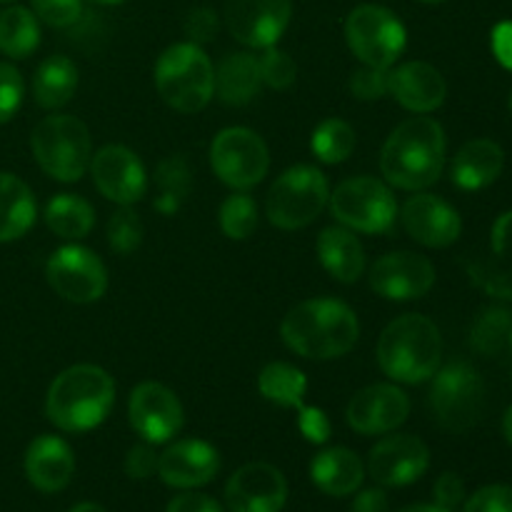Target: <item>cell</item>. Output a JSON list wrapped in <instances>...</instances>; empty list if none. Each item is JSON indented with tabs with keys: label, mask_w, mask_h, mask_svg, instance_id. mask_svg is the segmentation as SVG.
<instances>
[{
	"label": "cell",
	"mask_w": 512,
	"mask_h": 512,
	"mask_svg": "<svg viewBox=\"0 0 512 512\" xmlns=\"http://www.w3.org/2000/svg\"><path fill=\"white\" fill-rule=\"evenodd\" d=\"M445 150L448 140L443 125L430 115H413L388 135L380 153V170L393 188L420 193L443 175Z\"/></svg>",
	"instance_id": "1"
},
{
	"label": "cell",
	"mask_w": 512,
	"mask_h": 512,
	"mask_svg": "<svg viewBox=\"0 0 512 512\" xmlns=\"http://www.w3.org/2000/svg\"><path fill=\"white\" fill-rule=\"evenodd\" d=\"M283 343L305 360H335L348 355L360 338V323L348 303L335 298L303 300L280 325Z\"/></svg>",
	"instance_id": "2"
},
{
	"label": "cell",
	"mask_w": 512,
	"mask_h": 512,
	"mask_svg": "<svg viewBox=\"0 0 512 512\" xmlns=\"http://www.w3.org/2000/svg\"><path fill=\"white\" fill-rule=\"evenodd\" d=\"M115 405V380L98 365L80 363L50 383L45 415L65 433H88L105 423Z\"/></svg>",
	"instance_id": "3"
},
{
	"label": "cell",
	"mask_w": 512,
	"mask_h": 512,
	"mask_svg": "<svg viewBox=\"0 0 512 512\" xmlns=\"http://www.w3.org/2000/svg\"><path fill=\"white\" fill-rule=\"evenodd\" d=\"M440 360H443V338L438 325L425 315H400L380 333L378 363L395 383H425L438 373Z\"/></svg>",
	"instance_id": "4"
},
{
	"label": "cell",
	"mask_w": 512,
	"mask_h": 512,
	"mask_svg": "<svg viewBox=\"0 0 512 512\" xmlns=\"http://www.w3.org/2000/svg\"><path fill=\"white\" fill-rule=\"evenodd\" d=\"M158 95L178 113H198L215 95V68L200 45L175 43L163 50L155 63Z\"/></svg>",
	"instance_id": "5"
},
{
	"label": "cell",
	"mask_w": 512,
	"mask_h": 512,
	"mask_svg": "<svg viewBox=\"0 0 512 512\" xmlns=\"http://www.w3.org/2000/svg\"><path fill=\"white\" fill-rule=\"evenodd\" d=\"M35 163L60 183H78L90 168L93 140L88 125L75 115H48L30 135Z\"/></svg>",
	"instance_id": "6"
},
{
	"label": "cell",
	"mask_w": 512,
	"mask_h": 512,
	"mask_svg": "<svg viewBox=\"0 0 512 512\" xmlns=\"http://www.w3.org/2000/svg\"><path fill=\"white\" fill-rule=\"evenodd\" d=\"M330 200V183L315 165H293L268 190L265 215L280 230L308 228Z\"/></svg>",
	"instance_id": "7"
},
{
	"label": "cell",
	"mask_w": 512,
	"mask_h": 512,
	"mask_svg": "<svg viewBox=\"0 0 512 512\" xmlns=\"http://www.w3.org/2000/svg\"><path fill=\"white\" fill-rule=\"evenodd\" d=\"M328 205L330 213L343 228L368 235L390 233L400 213L390 185H385L378 178H370V175L343 180L330 193Z\"/></svg>",
	"instance_id": "8"
},
{
	"label": "cell",
	"mask_w": 512,
	"mask_h": 512,
	"mask_svg": "<svg viewBox=\"0 0 512 512\" xmlns=\"http://www.w3.org/2000/svg\"><path fill=\"white\" fill-rule=\"evenodd\" d=\"M430 380V410L440 428L465 433L480 423L485 413V383L473 365L455 360L438 368Z\"/></svg>",
	"instance_id": "9"
},
{
	"label": "cell",
	"mask_w": 512,
	"mask_h": 512,
	"mask_svg": "<svg viewBox=\"0 0 512 512\" xmlns=\"http://www.w3.org/2000/svg\"><path fill=\"white\" fill-rule=\"evenodd\" d=\"M345 40L360 63L390 70L408 45V30L403 20L385 5L363 3L348 13Z\"/></svg>",
	"instance_id": "10"
},
{
	"label": "cell",
	"mask_w": 512,
	"mask_h": 512,
	"mask_svg": "<svg viewBox=\"0 0 512 512\" xmlns=\"http://www.w3.org/2000/svg\"><path fill=\"white\" fill-rule=\"evenodd\" d=\"M210 165L228 188L250 190L268 175V145L250 128H225L210 143Z\"/></svg>",
	"instance_id": "11"
},
{
	"label": "cell",
	"mask_w": 512,
	"mask_h": 512,
	"mask_svg": "<svg viewBox=\"0 0 512 512\" xmlns=\"http://www.w3.org/2000/svg\"><path fill=\"white\" fill-rule=\"evenodd\" d=\"M45 278L60 298L75 305L95 303L108 290V270L103 260L90 248L75 243L63 245L50 255Z\"/></svg>",
	"instance_id": "12"
},
{
	"label": "cell",
	"mask_w": 512,
	"mask_h": 512,
	"mask_svg": "<svg viewBox=\"0 0 512 512\" xmlns=\"http://www.w3.org/2000/svg\"><path fill=\"white\" fill-rule=\"evenodd\" d=\"M128 420L130 428L150 445H163L180 433L185 423L183 405L178 395L163 383L135 385L128 400Z\"/></svg>",
	"instance_id": "13"
},
{
	"label": "cell",
	"mask_w": 512,
	"mask_h": 512,
	"mask_svg": "<svg viewBox=\"0 0 512 512\" xmlns=\"http://www.w3.org/2000/svg\"><path fill=\"white\" fill-rule=\"evenodd\" d=\"M293 18V0H228L225 25L245 48L278 45Z\"/></svg>",
	"instance_id": "14"
},
{
	"label": "cell",
	"mask_w": 512,
	"mask_h": 512,
	"mask_svg": "<svg viewBox=\"0 0 512 512\" xmlns=\"http://www.w3.org/2000/svg\"><path fill=\"white\" fill-rule=\"evenodd\" d=\"M88 170L100 195L115 205H135L148 190L143 160L125 145H103L90 158Z\"/></svg>",
	"instance_id": "15"
},
{
	"label": "cell",
	"mask_w": 512,
	"mask_h": 512,
	"mask_svg": "<svg viewBox=\"0 0 512 512\" xmlns=\"http://www.w3.org/2000/svg\"><path fill=\"white\" fill-rule=\"evenodd\" d=\"M435 265L425 255L400 250L388 253L370 268V288L385 300H418L433 290Z\"/></svg>",
	"instance_id": "16"
},
{
	"label": "cell",
	"mask_w": 512,
	"mask_h": 512,
	"mask_svg": "<svg viewBox=\"0 0 512 512\" xmlns=\"http://www.w3.org/2000/svg\"><path fill=\"white\" fill-rule=\"evenodd\" d=\"M410 398L405 390L390 383H375L350 398L345 420L360 435H385L408 420Z\"/></svg>",
	"instance_id": "17"
},
{
	"label": "cell",
	"mask_w": 512,
	"mask_h": 512,
	"mask_svg": "<svg viewBox=\"0 0 512 512\" xmlns=\"http://www.w3.org/2000/svg\"><path fill=\"white\" fill-rule=\"evenodd\" d=\"M430 450L415 435H388L368 455V473L383 488H405L425 475Z\"/></svg>",
	"instance_id": "18"
},
{
	"label": "cell",
	"mask_w": 512,
	"mask_h": 512,
	"mask_svg": "<svg viewBox=\"0 0 512 512\" xmlns=\"http://www.w3.org/2000/svg\"><path fill=\"white\" fill-rule=\"evenodd\" d=\"M288 503V480L275 465L248 463L225 485L230 512H280Z\"/></svg>",
	"instance_id": "19"
},
{
	"label": "cell",
	"mask_w": 512,
	"mask_h": 512,
	"mask_svg": "<svg viewBox=\"0 0 512 512\" xmlns=\"http://www.w3.org/2000/svg\"><path fill=\"white\" fill-rule=\"evenodd\" d=\"M398 215L405 233L425 248H448L463 233L458 210L433 193L410 195Z\"/></svg>",
	"instance_id": "20"
},
{
	"label": "cell",
	"mask_w": 512,
	"mask_h": 512,
	"mask_svg": "<svg viewBox=\"0 0 512 512\" xmlns=\"http://www.w3.org/2000/svg\"><path fill=\"white\" fill-rule=\"evenodd\" d=\"M220 455L205 440H178L170 445L158 463V475L165 485L178 490H195L218 475Z\"/></svg>",
	"instance_id": "21"
},
{
	"label": "cell",
	"mask_w": 512,
	"mask_h": 512,
	"mask_svg": "<svg viewBox=\"0 0 512 512\" xmlns=\"http://www.w3.org/2000/svg\"><path fill=\"white\" fill-rule=\"evenodd\" d=\"M388 95H393L410 113L428 115L445 103L448 83L435 65L410 60V63L388 70Z\"/></svg>",
	"instance_id": "22"
},
{
	"label": "cell",
	"mask_w": 512,
	"mask_h": 512,
	"mask_svg": "<svg viewBox=\"0 0 512 512\" xmlns=\"http://www.w3.org/2000/svg\"><path fill=\"white\" fill-rule=\"evenodd\" d=\"M25 475L40 493H58L75 475L73 450L58 435H40L28 445Z\"/></svg>",
	"instance_id": "23"
},
{
	"label": "cell",
	"mask_w": 512,
	"mask_h": 512,
	"mask_svg": "<svg viewBox=\"0 0 512 512\" xmlns=\"http://www.w3.org/2000/svg\"><path fill=\"white\" fill-rule=\"evenodd\" d=\"M505 153L495 140L478 138L465 143L450 165V178L460 190H483L500 178Z\"/></svg>",
	"instance_id": "24"
},
{
	"label": "cell",
	"mask_w": 512,
	"mask_h": 512,
	"mask_svg": "<svg viewBox=\"0 0 512 512\" xmlns=\"http://www.w3.org/2000/svg\"><path fill=\"white\" fill-rule=\"evenodd\" d=\"M318 258L320 265L335 278L338 283H358L365 273V250L360 245L358 235L343 225L325 228L318 235Z\"/></svg>",
	"instance_id": "25"
},
{
	"label": "cell",
	"mask_w": 512,
	"mask_h": 512,
	"mask_svg": "<svg viewBox=\"0 0 512 512\" xmlns=\"http://www.w3.org/2000/svg\"><path fill=\"white\" fill-rule=\"evenodd\" d=\"M310 478L325 495L345 498L363 485L365 465L353 450L325 448L310 463Z\"/></svg>",
	"instance_id": "26"
},
{
	"label": "cell",
	"mask_w": 512,
	"mask_h": 512,
	"mask_svg": "<svg viewBox=\"0 0 512 512\" xmlns=\"http://www.w3.org/2000/svg\"><path fill=\"white\" fill-rule=\"evenodd\" d=\"M260 88H263V78H260V65L253 53L240 50L220 60L215 70V95L220 103L240 108L258 98Z\"/></svg>",
	"instance_id": "27"
},
{
	"label": "cell",
	"mask_w": 512,
	"mask_h": 512,
	"mask_svg": "<svg viewBox=\"0 0 512 512\" xmlns=\"http://www.w3.org/2000/svg\"><path fill=\"white\" fill-rule=\"evenodd\" d=\"M35 195L18 175L0 170V243H10L35 225Z\"/></svg>",
	"instance_id": "28"
},
{
	"label": "cell",
	"mask_w": 512,
	"mask_h": 512,
	"mask_svg": "<svg viewBox=\"0 0 512 512\" xmlns=\"http://www.w3.org/2000/svg\"><path fill=\"white\" fill-rule=\"evenodd\" d=\"M78 90V65L68 55H50L33 75V98L40 108L58 110L73 100Z\"/></svg>",
	"instance_id": "29"
},
{
	"label": "cell",
	"mask_w": 512,
	"mask_h": 512,
	"mask_svg": "<svg viewBox=\"0 0 512 512\" xmlns=\"http://www.w3.org/2000/svg\"><path fill=\"white\" fill-rule=\"evenodd\" d=\"M45 225L63 240H80L90 235L95 225V210L85 198L60 193L45 205Z\"/></svg>",
	"instance_id": "30"
},
{
	"label": "cell",
	"mask_w": 512,
	"mask_h": 512,
	"mask_svg": "<svg viewBox=\"0 0 512 512\" xmlns=\"http://www.w3.org/2000/svg\"><path fill=\"white\" fill-rule=\"evenodd\" d=\"M258 390L268 403L280 408H303L308 378L290 363H268L258 375Z\"/></svg>",
	"instance_id": "31"
},
{
	"label": "cell",
	"mask_w": 512,
	"mask_h": 512,
	"mask_svg": "<svg viewBox=\"0 0 512 512\" xmlns=\"http://www.w3.org/2000/svg\"><path fill=\"white\" fill-rule=\"evenodd\" d=\"M40 45V23L33 10L10 5L0 13V53L13 60L33 55Z\"/></svg>",
	"instance_id": "32"
},
{
	"label": "cell",
	"mask_w": 512,
	"mask_h": 512,
	"mask_svg": "<svg viewBox=\"0 0 512 512\" xmlns=\"http://www.w3.org/2000/svg\"><path fill=\"white\" fill-rule=\"evenodd\" d=\"M355 130L350 128V123L340 118H328L313 130V138H310V148H313L315 158L325 165H338L353 155L355 150Z\"/></svg>",
	"instance_id": "33"
},
{
	"label": "cell",
	"mask_w": 512,
	"mask_h": 512,
	"mask_svg": "<svg viewBox=\"0 0 512 512\" xmlns=\"http://www.w3.org/2000/svg\"><path fill=\"white\" fill-rule=\"evenodd\" d=\"M155 183H158L160 190L158 200H155V208L165 215H173L190 193V170L183 155H170V158H165L158 165Z\"/></svg>",
	"instance_id": "34"
},
{
	"label": "cell",
	"mask_w": 512,
	"mask_h": 512,
	"mask_svg": "<svg viewBox=\"0 0 512 512\" xmlns=\"http://www.w3.org/2000/svg\"><path fill=\"white\" fill-rule=\"evenodd\" d=\"M512 328V315L505 308H485L478 315L470 333V345L478 350L480 355H498L500 350L508 345Z\"/></svg>",
	"instance_id": "35"
},
{
	"label": "cell",
	"mask_w": 512,
	"mask_h": 512,
	"mask_svg": "<svg viewBox=\"0 0 512 512\" xmlns=\"http://www.w3.org/2000/svg\"><path fill=\"white\" fill-rule=\"evenodd\" d=\"M258 228V203L248 190H238L220 205V230L230 240H245Z\"/></svg>",
	"instance_id": "36"
},
{
	"label": "cell",
	"mask_w": 512,
	"mask_h": 512,
	"mask_svg": "<svg viewBox=\"0 0 512 512\" xmlns=\"http://www.w3.org/2000/svg\"><path fill=\"white\" fill-rule=\"evenodd\" d=\"M143 243V220L133 205H120L108 220V245L113 253L130 255Z\"/></svg>",
	"instance_id": "37"
},
{
	"label": "cell",
	"mask_w": 512,
	"mask_h": 512,
	"mask_svg": "<svg viewBox=\"0 0 512 512\" xmlns=\"http://www.w3.org/2000/svg\"><path fill=\"white\" fill-rule=\"evenodd\" d=\"M258 65L263 85H268L273 90H288L295 83V78H298V65H295V60L285 50L275 48V45L265 48L263 55H258Z\"/></svg>",
	"instance_id": "38"
},
{
	"label": "cell",
	"mask_w": 512,
	"mask_h": 512,
	"mask_svg": "<svg viewBox=\"0 0 512 512\" xmlns=\"http://www.w3.org/2000/svg\"><path fill=\"white\" fill-rule=\"evenodd\" d=\"M35 18L50 28H70L83 15V0H30Z\"/></svg>",
	"instance_id": "39"
},
{
	"label": "cell",
	"mask_w": 512,
	"mask_h": 512,
	"mask_svg": "<svg viewBox=\"0 0 512 512\" xmlns=\"http://www.w3.org/2000/svg\"><path fill=\"white\" fill-rule=\"evenodd\" d=\"M348 88L358 100H380L388 95V70L360 65L350 73Z\"/></svg>",
	"instance_id": "40"
},
{
	"label": "cell",
	"mask_w": 512,
	"mask_h": 512,
	"mask_svg": "<svg viewBox=\"0 0 512 512\" xmlns=\"http://www.w3.org/2000/svg\"><path fill=\"white\" fill-rule=\"evenodd\" d=\"M23 93L25 88L18 68L10 63H0V125L8 123L18 113L20 103H23Z\"/></svg>",
	"instance_id": "41"
},
{
	"label": "cell",
	"mask_w": 512,
	"mask_h": 512,
	"mask_svg": "<svg viewBox=\"0 0 512 512\" xmlns=\"http://www.w3.org/2000/svg\"><path fill=\"white\" fill-rule=\"evenodd\" d=\"M463 512H512L510 485H485L465 500Z\"/></svg>",
	"instance_id": "42"
},
{
	"label": "cell",
	"mask_w": 512,
	"mask_h": 512,
	"mask_svg": "<svg viewBox=\"0 0 512 512\" xmlns=\"http://www.w3.org/2000/svg\"><path fill=\"white\" fill-rule=\"evenodd\" d=\"M183 28L190 43L195 45L210 43L220 30L218 13H215L213 8H208V5H200V8H193L188 15H185Z\"/></svg>",
	"instance_id": "43"
},
{
	"label": "cell",
	"mask_w": 512,
	"mask_h": 512,
	"mask_svg": "<svg viewBox=\"0 0 512 512\" xmlns=\"http://www.w3.org/2000/svg\"><path fill=\"white\" fill-rule=\"evenodd\" d=\"M158 463L160 455L155 453V445L143 440L140 445H133L128 455H125V473L133 480H148L158 473Z\"/></svg>",
	"instance_id": "44"
},
{
	"label": "cell",
	"mask_w": 512,
	"mask_h": 512,
	"mask_svg": "<svg viewBox=\"0 0 512 512\" xmlns=\"http://www.w3.org/2000/svg\"><path fill=\"white\" fill-rule=\"evenodd\" d=\"M298 428L303 438L313 445H323L330 440V420L320 408H298Z\"/></svg>",
	"instance_id": "45"
},
{
	"label": "cell",
	"mask_w": 512,
	"mask_h": 512,
	"mask_svg": "<svg viewBox=\"0 0 512 512\" xmlns=\"http://www.w3.org/2000/svg\"><path fill=\"white\" fill-rule=\"evenodd\" d=\"M433 495H435V505H440V508L445 510H455L458 505H463L465 485L463 480H460V475L455 473L440 475L438 483H435L433 488Z\"/></svg>",
	"instance_id": "46"
},
{
	"label": "cell",
	"mask_w": 512,
	"mask_h": 512,
	"mask_svg": "<svg viewBox=\"0 0 512 512\" xmlns=\"http://www.w3.org/2000/svg\"><path fill=\"white\" fill-rule=\"evenodd\" d=\"M165 512H223L220 503L210 495L193 493V490H185V493L175 495L168 503Z\"/></svg>",
	"instance_id": "47"
},
{
	"label": "cell",
	"mask_w": 512,
	"mask_h": 512,
	"mask_svg": "<svg viewBox=\"0 0 512 512\" xmlns=\"http://www.w3.org/2000/svg\"><path fill=\"white\" fill-rule=\"evenodd\" d=\"M493 53L498 63L512 73V20H503L493 28Z\"/></svg>",
	"instance_id": "48"
},
{
	"label": "cell",
	"mask_w": 512,
	"mask_h": 512,
	"mask_svg": "<svg viewBox=\"0 0 512 512\" xmlns=\"http://www.w3.org/2000/svg\"><path fill=\"white\" fill-rule=\"evenodd\" d=\"M390 503H388V495L385 490L380 488H370L358 493V498L353 500L350 505V512H388Z\"/></svg>",
	"instance_id": "49"
},
{
	"label": "cell",
	"mask_w": 512,
	"mask_h": 512,
	"mask_svg": "<svg viewBox=\"0 0 512 512\" xmlns=\"http://www.w3.org/2000/svg\"><path fill=\"white\" fill-rule=\"evenodd\" d=\"M400 512H453V510H445L440 505H413V508H405Z\"/></svg>",
	"instance_id": "50"
},
{
	"label": "cell",
	"mask_w": 512,
	"mask_h": 512,
	"mask_svg": "<svg viewBox=\"0 0 512 512\" xmlns=\"http://www.w3.org/2000/svg\"><path fill=\"white\" fill-rule=\"evenodd\" d=\"M503 435H505V440H508V443L512 445V405H510L508 413H505V418H503Z\"/></svg>",
	"instance_id": "51"
},
{
	"label": "cell",
	"mask_w": 512,
	"mask_h": 512,
	"mask_svg": "<svg viewBox=\"0 0 512 512\" xmlns=\"http://www.w3.org/2000/svg\"><path fill=\"white\" fill-rule=\"evenodd\" d=\"M68 512H105V508H100V505L95 503H80L75 505V508H70Z\"/></svg>",
	"instance_id": "52"
},
{
	"label": "cell",
	"mask_w": 512,
	"mask_h": 512,
	"mask_svg": "<svg viewBox=\"0 0 512 512\" xmlns=\"http://www.w3.org/2000/svg\"><path fill=\"white\" fill-rule=\"evenodd\" d=\"M90 3H98V5H118L123 0H90Z\"/></svg>",
	"instance_id": "53"
},
{
	"label": "cell",
	"mask_w": 512,
	"mask_h": 512,
	"mask_svg": "<svg viewBox=\"0 0 512 512\" xmlns=\"http://www.w3.org/2000/svg\"><path fill=\"white\" fill-rule=\"evenodd\" d=\"M420 3H430V5H435V3H445V0H420Z\"/></svg>",
	"instance_id": "54"
},
{
	"label": "cell",
	"mask_w": 512,
	"mask_h": 512,
	"mask_svg": "<svg viewBox=\"0 0 512 512\" xmlns=\"http://www.w3.org/2000/svg\"><path fill=\"white\" fill-rule=\"evenodd\" d=\"M508 345H510V350H512V328H510V338H508Z\"/></svg>",
	"instance_id": "55"
},
{
	"label": "cell",
	"mask_w": 512,
	"mask_h": 512,
	"mask_svg": "<svg viewBox=\"0 0 512 512\" xmlns=\"http://www.w3.org/2000/svg\"><path fill=\"white\" fill-rule=\"evenodd\" d=\"M508 105H510V113H512V95H510V103Z\"/></svg>",
	"instance_id": "56"
},
{
	"label": "cell",
	"mask_w": 512,
	"mask_h": 512,
	"mask_svg": "<svg viewBox=\"0 0 512 512\" xmlns=\"http://www.w3.org/2000/svg\"><path fill=\"white\" fill-rule=\"evenodd\" d=\"M0 3H10V0H0Z\"/></svg>",
	"instance_id": "57"
}]
</instances>
